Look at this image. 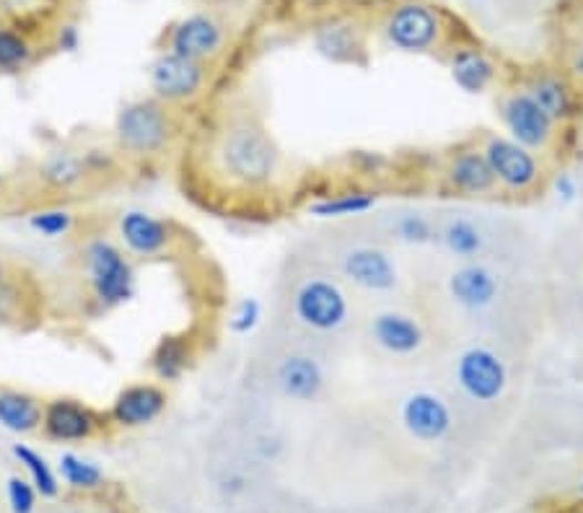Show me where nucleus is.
I'll return each mask as SVG.
<instances>
[{
    "label": "nucleus",
    "instance_id": "1",
    "mask_svg": "<svg viewBox=\"0 0 583 513\" xmlns=\"http://www.w3.org/2000/svg\"><path fill=\"white\" fill-rule=\"evenodd\" d=\"M206 133L202 177L221 198L257 206L278 190L285 177V156L257 112H223Z\"/></svg>",
    "mask_w": 583,
    "mask_h": 513
},
{
    "label": "nucleus",
    "instance_id": "2",
    "mask_svg": "<svg viewBox=\"0 0 583 513\" xmlns=\"http://www.w3.org/2000/svg\"><path fill=\"white\" fill-rule=\"evenodd\" d=\"M185 133V117L179 109L166 107L164 102L135 100L117 112L112 138L115 150L131 161H158L169 156Z\"/></svg>",
    "mask_w": 583,
    "mask_h": 513
},
{
    "label": "nucleus",
    "instance_id": "3",
    "mask_svg": "<svg viewBox=\"0 0 583 513\" xmlns=\"http://www.w3.org/2000/svg\"><path fill=\"white\" fill-rule=\"evenodd\" d=\"M81 270L86 278L91 301L102 308L127 304L135 296V268L127 252L107 237H94L81 247Z\"/></svg>",
    "mask_w": 583,
    "mask_h": 513
},
{
    "label": "nucleus",
    "instance_id": "4",
    "mask_svg": "<svg viewBox=\"0 0 583 513\" xmlns=\"http://www.w3.org/2000/svg\"><path fill=\"white\" fill-rule=\"evenodd\" d=\"M480 146L485 161L490 166V175L496 179L498 192L509 198H534L544 190L548 182V169L540 154L519 146L509 135L482 133L475 138Z\"/></svg>",
    "mask_w": 583,
    "mask_h": 513
},
{
    "label": "nucleus",
    "instance_id": "5",
    "mask_svg": "<svg viewBox=\"0 0 583 513\" xmlns=\"http://www.w3.org/2000/svg\"><path fill=\"white\" fill-rule=\"evenodd\" d=\"M293 316L301 327L316 335H335L353 320V299L332 275H306L291 299Z\"/></svg>",
    "mask_w": 583,
    "mask_h": 513
},
{
    "label": "nucleus",
    "instance_id": "6",
    "mask_svg": "<svg viewBox=\"0 0 583 513\" xmlns=\"http://www.w3.org/2000/svg\"><path fill=\"white\" fill-rule=\"evenodd\" d=\"M506 135L534 154H552L560 146L565 127H560L521 86L503 88L496 100Z\"/></svg>",
    "mask_w": 583,
    "mask_h": 513
},
{
    "label": "nucleus",
    "instance_id": "7",
    "mask_svg": "<svg viewBox=\"0 0 583 513\" xmlns=\"http://www.w3.org/2000/svg\"><path fill=\"white\" fill-rule=\"evenodd\" d=\"M210 78H214V63H200V60L174 55V52H158L154 63L148 65L150 96L179 112L202 100Z\"/></svg>",
    "mask_w": 583,
    "mask_h": 513
},
{
    "label": "nucleus",
    "instance_id": "8",
    "mask_svg": "<svg viewBox=\"0 0 583 513\" xmlns=\"http://www.w3.org/2000/svg\"><path fill=\"white\" fill-rule=\"evenodd\" d=\"M231 27L221 13L216 11H195L185 19L174 21L162 34V52L214 63L229 50Z\"/></svg>",
    "mask_w": 583,
    "mask_h": 513
},
{
    "label": "nucleus",
    "instance_id": "9",
    "mask_svg": "<svg viewBox=\"0 0 583 513\" xmlns=\"http://www.w3.org/2000/svg\"><path fill=\"white\" fill-rule=\"evenodd\" d=\"M454 381H457L461 395L472 402L493 405L503 399L511 384L509 364L490 345H469L454 360Z\"/></svg>",
    "mask_w": 583,
    "mask_h": 513
},
{
    "label": "nucleus",
    "instance_id": "10",
    "mask_svg": "<svg viewBox=\"0 0 583 513\" xmlns=\"http://www.w3.org/2000/svg\"><path fill=\"white\" fill-rule=\"evenodd\" d=\"M384 36L392 48L410 55H428L444 40V21L434 6L423 0H403L386 13Z\"/></svg>",
    "mask_w": 583,
    "mask_h": 513
},
{
    "label": "nucleus",
    "instance_id": "11",
    "mask_svg": "<svg viewBox=\"0 0 583 513\" xmlns=\"http://www.w3.org/2000/svg\"><path fill=\"white\" fill-rule=\"evenodd\" d=\"M112 428L110 415L79 397L58 395L44 399L40 433L55 443H83L104 436Z\"/></svg>",
    "mask_w": 583,
    "mask_h": 513
},
{
    "label": "nucleus",
    "instance_id": "12",
    "mask_svg": "<svg viewBox=\"0 0 583 513\" xmlns=\"http://www.w3.org/2000/svg\"><path fill=\"white\" fill-rule=\"evenodd\" d=\"M441 192L449 198H493L498 195L496 179L485 161L480 146L467 140L444 156L441 164Z\"/></svg>",
    "mask_w": 583,
    "mask_h": 513
},
{
    "label": "nucleus",
    "instance_id": "13",
    "mask_svg": "<svg viewBox=\"0 0 583 513\" xmlns=\"http://www.w3.org/2000/svg\"><path fill=\"white\" fill-rule=\"evenodd\" d=\"M119 247L138 260H162L174 252L179 241V229L169 218H158L148 210L133 208L119 216L117 223Z\"/></svg>",
    "mask_w": 583,
    "mask_h": 513
},
{
    "label": "nucleus",
    "instance_id": "14",
    "mask_svg": "<svg viewBox=\"0 0 583 513\" xmlns=\"http://www.w3.org/2000/svg\"><path fill=\"white\" fill-rule=\"evenodd\" d=\"M368 339L384 356L415 358L428 348V329L405 308H382L368 320Z\"/></svg>",
    "mask_w": 583,
    "mask_h": 513
},
{
    "label": "nucleus",
    "instance_id": "15",
    "mask_svg": "<svg viewBox=\"0 0 583 513\" xmlns=\"http://www.w3.org/2000/svg\"><path fill=\"white\" fill-rule=\"evenodd\" d=\"M340 270L347 283L366 293H395L403 281L395 256L376 244H355L347 249L340 260Z\"/></svg>",
    "mask_w": 583,
    "mask_h": 513
},
{
    "label": "nucleus",
    "instance_id": "16",
    "mask_svg": "<svg viewBox=\"0 0 583 513\" xmlns=\"http://www.w3.org/2000/svg\"><path fill=\"white\" fill-rule=\"evenodd\" d=\"M399 420L415 441H444L454 428L451 405L434 389H415L399 405Z\"/></svg>",
    "mask_w": 583,
    "mask_h": 513
},
{
    "label": "nucleus",
    "instance_id": "17",
    "mask_svg": "<svg viewBox=\"0 0 583 513\" xmlns=\"http://www.w3.org/2000/svg\"><path fill=\"white\" fill-rule=\"evenodd\" d=\"M166 407H169V391L162 384L135 381L117 391L107 415L112 428L135 431V428H146L150 422H156L166 412Z\"/></svg>",
    "mask_w": 583,
    "mask_h": 513
},
{
    "label": "nucleus",
    "instance_id": "18",
    "mask_svg": "<svg viewBox=\"0 0 583 513\" xmlns=\"http://www.w3.org/2000/svg\"><path fill=\"white\" fill-rule=\"evenodd\" d=\"M560 127H568L581 115V88L563 73L537 71L519 83Z\"/></svg>",
    "mask_w": 583,
    "mask_h": 513
},
{
    "label": "nucleus",
    "instance_id": "19",
    "mask_svg": "<svg viewBox=\"0 0 583 513\" xmlns=\"http://www.w3.org/2000/svg\"><path fill=\"white\" fill-rule=\"evenodd\" d=\"M446 291L454 304L469 314H480L501 296V278L482 262H461L446 278Z\"/></svg>",
    "mask_w": 583,
    "mask_h": 513
},
{
    "label": "nucleus",
    "instance_id": "20",
    "mask_svg": "<svg viewBox=\"0 0 583 513\" xmlns=\"http://www.w3.org/2000/svg\"><path fill=\"white\" fill-rule=\"evenodd\" d=\"M34 175L44 192L60 195V198H71L94 179L83 150L81 154L79 150H52L48 158H42Z\"/></svg>",
    "mask_w": 583,
    "mask_h": 513
},
{
    "label": "nucleus",
    "instance_id": "21",
    "mask_svg": "<svg viewBox=\"0 0 583 513\" xmlns=\"http://www.w3.org/2000/svg\"><path fill=\"white\" fill-rule=\"evenodd\" d=\"M275 379L280 391L288 399H296V402H314L327 387V376H324L320 360L304 356V353H293V356L280 360Z\"/></svg>",
    "mask_w": 583,
    "mask_h": 513
},
{
    "label": "nucleus",
    "instance_id": "22",
    "mask_svg": "<svg viewBox=\"0 0 583 513\" xmlns=\"http://www.w3.org/2000/svg\"><path fill=\"white\" fill-rule=\"evenodd\" d=\"M451 78L461 92L467 94H485L496 86L501 78V67L496 65V60L488 52L477 48H459L451 52L449 57Z\"/></svg>",
    "mask_w": 583,
    "mask_h": 513
},
{
    "label": "nucleus",
    "instance_id": "23",
    "mask_svg": "<svg viewBox=\"0 0 583 513\" xmlns=\"http://www.w3.org/2000/svg\"><path fill=\"white\" fill-rule=\"evenodd\" d=\"M42 57V42L21 21H0V73L19 75Z\"/></svg>",
    "mask_w": 583,
    "mask_h": 513
},
{
    "label": "nucleus",
    "instance_id": "24",
    "mask_svg": "<svg viewBox=\"0 0 583 513\" xmlns=\"http://www.w3.org/2000/svg\"><path fill=\"white\" fill-rule=\"evenodd\" d=\"M42 412L44 399L40 395L17 387H0V426L6 431L19 436L40 433Z\"/></svg>",
    "mask_w": 583,
    "mask_h": 513
},
{
    "label": "nucleus",
    "instance_id": "25",
    "mask_svg": "<svg viewBox=\"0 0 583 513\" xmlns=\"http://www.w3.org/2000/svg\"><path fill=\"white\" fill-rule=\"evenodd\" d=\"M195 358H198L195 339L187 332H181V335H164L158 339L148 366L158 381L177 384L192 368Z\"/></svg>",
    "mask_w": 583,
    "mask_h": 513
},
{
    "label": "nucleus",
    "instance_id": "26",
    "mask_svg": "<svg viewBox=\"0 0 583 513\" xmlns=\"http://www.w3.org/2000/svg\"><path fill=\"white\" fill-rule=\"evenodd\" d=\"M314 42L316 50H320L324 57L335 60V63H355L358 52L363 50L358 29L347 24V21H330V24L320 27L314 34Z\"/></svg>",
    "mask_w": 583,
    "mask_h": 513
},
{
    "label": "nucleus",
    "instance_id": "27",
    "mask_svg": "<svg viewBox=\"0 0 583 513\" xmlns=\"http://www.w3.org/2000/svg\"><path fill=\"white\" fill-rule=\"evenodd\" d=\"M376 202H378L376 190L353 187V190L324 195V198L309 206V213L316 218H351V216H363V213H368V210H374Z\"/></svg>",
    "mask_w": 583,
    "mask_h": 513
},
{
    "label": "nucleus",
    "instance_id": "28",
    "mask_svg": "<svg viewBox=\"0 0 583 513\" xmlns=\"http://www.w3.org/2000/svg\"><path fill=\"white\" fill-rule=\"evenodd\" d=\"M444 247L449 249V254L457 256L461 262H472L482 254L485 249V233L472 218H451L441 231Z\"/></svg>",
    "mask_w": 583,
    "mask_h": 513
},
{
    "label": "nucleus",
    "instance_id": "29",
    "mask_svg": "<svg viewBox=\"0 0 583 513\" xmlns=\"http://www.w3.org/2000/svg\"><path fill=\"white\" fill-rule=\"evenodd\" d=\"M13 457H17L21 464H24V470L29 472V478H32L34 490L42 498H55L60 493L58 474L52 472V467L48 464V459H44L42 454H37L32 447L17 443V447H13Z\"/></svg>",
    "mask_w": 583,
    "mask_h": 513
},
{
    "label": "nucleus",
    "instance_id": "30",
    "mask_svg": "<svg viewBox=\"0 0 583 513\" xmlns=\"http://www.w3.org/2000/svg\"><path fill=\"white\" fill-rule=\"evenodd\" d=\"M395 237L399 241H405V244H413V247H423V244H430V241L436 239V226L434 221L426 213H420V210H407V213L397 216L395 221Z\"/></svg>",
    "mask_w": 583,
    "mask_h": 513
},
{
    "label": "nucleus",
    "instance_id": "31",
    "mask_svg": "<svg viewBox=\"0 0 583 513\" xmlns=\"http://www.w3.org/2000/svg\"><path fill=\"white\" fill-rule=\"evenodd\" d=\"M60 474L75 490H96L104 482V472L100 467L75 454L60 457Z\"/></svg>",
    "mask_w": 583,
    "mask_h": 513
},
{
    "label": "nucleus",
    "instance_id": "32",
    "mask_svg": "<svg viewBox=\"0 0 583 513\" xmlns=\"http://www.w3.org/2000/svg\"><path fill=\"white\" fill-rule=\"evenodd\" d=\"M29 226H32V231L40 233V237L58 239L67 237V233L75 229V216L67 208H42L29 216Z\"/></svg>",
    "mask_w": 583,
    "mask_h": 513
},
{
    "label": "nucleus",
    "instance_id": "33",
    "mask_svg": "<svg viewBox=\"0 0 583 513\" xmlns=\"http://www.w3.org/2000/svg\"><path fill=\"white\" fill-rule=\"evenodd\" d=\"M27 299L21 291V283L17 275H11L9 281L0 285V322H13L24 314Z\"/></svg>",
    "mask_w": 583,
    "mask_h": 513
},
{
    "label": "nucleus",
    "instance_id": "34",
    "mask_svg": "<svg viewBox=\"0 0 583 513\" xmlns=\"http://www.w3.org/2000/svg\"><path fill=\"white\" fill-rule=\"evenodd\" d=\"M262 320V308H260V301L257 299H244L241 304L233 308L231 320H229V327L233 335H249V332L257 329V324Z\"/></svg>",
    "mask_w": 583,
    "mask_h": 513
},
{
    "label": "nucleus",
    "instance_id": "35",
    "mask_svg": "<svg viewBox=\"0 0 583 513\" xmlns=\"http://www.w3.org/2000/svg\"><path fill=\"white\" fill-rule=\"evenodd\" d=\"M9 501L13 513H32L37 505V490L29 480L24 478H11L9 480Z\"/></svg>",
    "mask_w": 583,
    "mask_h": 513
},
{
    "label": "nucleus",
    "instance_id": "36",
    "mask_svg": "<svg viewBox=\"0 0 583 513\" xmlns=\"http://www.w3.org/2000/svg\"><path fill=\"white\" fill-rule=\"evenodd\" d=\"M558 192H565V198H573L575 195V182L571 177H560L558 179Z\"/></svg>",
    "mask_w": 583,
    "mask_h": 513
},
{
    "label": "nucleus",
    "instance_id": "37",
    "mask_svg": "<svg viewBox=\"0 0 583 513\" xmlns=\"http://www.w3.org/2000/svg\"><path fill=\"white\" fill-rule=\"evenodd\" d=\"M6 195H9V175H6V169L0 166V202H3Z\"/></svg>",
    "mask_w": 583,
    "mask_h": 513
},
{
    "label": "nucleus",
    "instance_id": "38",
    "mask_svg": "<svg viewBox=\"0 0 583 513\" xmlns=\"http://www.w3.org/2000/svg\"><path fill=\"white\" fill-rule=\"evenodd\" d=\"M13 273H11V268H9V262L3 260V256H0V285H3L6 281H9Z\"/></svg>",
    "mask_w": 583,
    "mask_h": 513
},
{
    "label": "nucleus",
    "instance_id": "39",
    "mask_svg": "<svg viewBox=\"0 0 583 513\" xmlns=\"http://www.w3.org/2000/svg\"><path fill=\"white\" fill-rule=\"evenodd\" d=\"M575 75H579V81L583 86V50L579 52V60H575Z\"/></svg>",
    "mask_w": 583,
    "mask_h": 513
},
{
    "label": "nucleus",
    "instance_id": "40",
    "mask_svg": "<svg viewBox=\"0 0 583 513\" xmlns=\"http://www.w3.org/2000/svg\"><path fill=\"white\" fill-rule=\"evenodd\" d=\"M571 513H583V503H579V505H573V509H571Z\"/></svg>",
    "mask_w": 583,
    "mask_h": 513
},
{
    "label": "nucleus",
    "instance_id": "41",
    "mask_svg": "<svg viewBox=\"0 0 583 513\" xmlns=\"http://www.w3.org/2000/svg\"><path fill=\"white\" fill-rule=\"evenodd\" d=\"M581 498H583V482H581Z\"/></svg>",
    "mask_w": 583,
    "mask_h": 513
}]
</instances>
